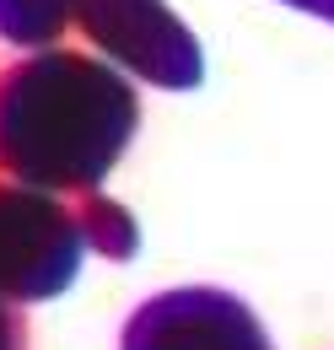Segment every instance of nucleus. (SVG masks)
<instances>
[{"mask_svg": "<svg viewBox=\"0 0 334 350\" xmlns=\"http://www.w3.org/2000/svg\"><path fill=\"white\" fill-rule=\"evenodd\" d=\"M129 130L135 97L86 59L16 65L0 81V162L27 183H97Z\"/></svg>", "mask_w": 334, "mask_h": 350, "instance_id": "1", "label": "nucleus"}, {"mask_svg": "<svg viewBox=\"0 0 334 350\" xmlns=\"http://www.w3.org/2000/svg\"><path fill=\"white\" fill-rule=\"evenodd\" d=\"M81 237L70 216L27 189H0V297H54L76 275Z\"/></svg>", "mask_w": 334, "mask_h": 350, "instance_id": "2", "label": "nucleus"}, {"mask_svg": "<svg viewBox=\"0 0 334 350\" xmlns=\"http://www.w3.org/2000/svg\"><path fill=\"white\" fill-rule=\"evenodd\" d=\"M125 350H264V334L232 297L178 291V297H157L129 323Z\"/></svg>", "mask_w": 334, "mask_h": 350, "instance_id": "3", "label": "nucleus"}, {"mask_svg": "<svg viewBox=\"0 0 334 350\" xmlns=\"http://www.w3.org/2000/svg\"><path fill=\"white\" fill-rule=\"evenodd\" d=\"M65 22V0H0V33L11 38H49Z\"/></svg>", "mask_w": 334, "mask_h": 350, "instance_id": "4", "label": "nucleus"}, {"mask_svg": "<svg viewBox=\"0 0 334 350\" xmlns=\"http://www.w3.org/2000/svg\"><path fill=\"white\" fill-rule=\"evenodd\" d=\"M0 350H22V329H16V318H11L5 302H0Z\"/></svg>", "mask_w": 334, "mask_h": 350, "instance_id": "5", "label": "nucleus"}]
</instances>
